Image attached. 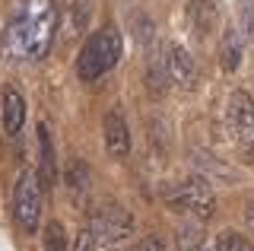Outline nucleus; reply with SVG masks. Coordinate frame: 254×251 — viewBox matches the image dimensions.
<instances>
[{"instance_id": "6ab92c4d", "label": "nucleus", "mask_w": 254, "mask_h": 251, "mask_svg": "<svg viewBox=\"0 0 254 251\" xmlns=\"http://www.w3.org/2000/svg\"><path fill=\"white\" fill-rule=\"evenodd\" d=\"M248 226H251V232H254V203H248Z\"/></svg>"}, {"instance_id": "39448f33", "label": "nucleus", "mask_w": 254, "mask_h": 251, "mask_svg": "<svg viewBox=\"0 0 254 251\" xmlns=\"http://www.w3.org/2000/svg\"><path fill=\"white\" fill-rule=\"evenodd\" d=\"M229 124H232V134L238 140V150L242 156L254 153V99L245 89H235L229 96Z\"/></svg>"}, {"instance_id": "7ed1b4c3", "label": "nucleus", "mask_w": 254, "mask_h": 251, "mask_svg": "<svg viewBox=\"0 0 254 251\" xmlns=\"http://www.w3.org/2000/svg\"><path fill=\"white\" fill-rule=\"evenodd\" d=\"M42 191H45L42 178L32 169H22L19 178H16V188H13V213L26 235H35L38 223H42Z\"/></svg>"}, {"instance_id": "9b49d317", "label": "nucleus", "mask_w": 254, "mask_h": 251, "mask_svg": "<svg viewBox=\"0 0 254 251\" xmlns=\"http://www.w3.org/2000/svg\"><path fill=\"white\" fill-rule=\"evenodd\" d=\"M219 64L226 73H232V70H238V64H242V35L235 32V29H229L226 35H222V45H219Z\"/></svg>"}, {"instance_id": "9d476101", "label": "nucleus", "mask_w": 254, "mask_h": 251, "mask_svg": "<svg viewBox=\"0 0 254 251\" xmlns=\"http://www.w3.org/2000/svg\"><path fill=\"white\" fill-rule=\"evenodd\" d=\"M0 118H3V130L6 134H19L26 124V96L16 86L3 89V105H0Z\"/></svg>"}, {"instance_id": "20e7f679", "label": "nucleus", "mask_w": 254, "mask_h": 251, "mask_svg": "<svg viewBox=\"0 0 254 251\" xmlns=\"http://www.w3.org/2000/svg\"><path fill=\"white\" fill-rule=\"evenodd\" d=\"M165 200L175 203L181 210H190L194 216H210L213 207H216V197H213V188L206 178H190V182L178 185V188H169L165 191Z\"/></svg>"}, {"instance_id": "f03ea898", "label": "nucleus", "mask_w": 254, "mask_h": 251, "mask_svg": "<svg viewBox=\"0 0 254 251\" xmlns=\"http://www.w3.org/2000/svg\"><path fill=\"white\" fill-rule=\"evenodd\" d=\"M22 26H26L29 58L42 61L51 51L54 29H58V3L54 0H26L22 3Z\"/></svg>"}, {"instance_id": "f3484780", "label": "nucleus", "mask_w": 254, "mask_h": 251, "mask_svg": "<svg viewBox=\"0 0 254 251\" xmlns=\"http://www.w3.org/2000/svg\"><path fill=\"white\" fill-rule=\"evenodd\" d=\"M130 251H165V245H162V239H156V235H146V239H140Z\"/></svg>"}, {"instance_id": "aec40b11", "label": "nucleus", "mask_w": 254, "mask_h": 251, "mask_svg": "<svg viewBox=\"0 0 254 251\" xmlns=\"http://www.w3.org/2000/svg\"><path fill=\"white\" fill-rule=\"evenodd\" d=\"M200 251H206V248H200Z\"/></svg>"}, {"instance_id": "f8f14e48", "label": "nucleus", "mask_w": 254, "mask_h": 251, "mask_svg": "<svg viewBox=\"0 0 254 251\" xmlns=\"http://www.w3.org/2000/svg\"><path fill=\"white\" fill-rule=\"evenodd\" d=\"M42 242H45V251H67V232H64V226L58 223V219L45 223Z\"/></svg>"}, {"instance_id": "4468645a", "label": "nucleus", "mask_w": 254, "mask_h": 251, "mask_svg": "<svg viewBox=\"0 0 254 251\" xmlns=\"http://www.w3.org/2000/svg\"><path fill=\"white\" fill-rule=\"evenodd\" d=\"M219 251H254V245L238 232H222L219 235Z\"/></svg>"}, {"instance_id": "f257e3e1", "label": "nucleus", "mask_w": 254, "mask_h": 251, "mask_svg": "<svg viewBox=\"0 0 254 251\" xmlns=\"http://www.w3.org/2000/svg\"><path fill=\"white\" fill-rule=\"evenodd\" d=\"M121 32H118V26H105L102 32H95L89 42L83 45V51H79L76 58V76L86 83L99 80L102 73H108L111 67L121 61Z\"/></svg>"}, {"instance_id": "2eb2a0df", "label": "nucleus", "mask_w": 254, "mask_h": 251, "mask_svg": "<svg viewBox=\"0 0 254 251\" xmlns=\"http://www.w3.org/2000/svg\"><path fill=\"white\" fill-rule=\"evenodd\" d=\"M153 35H156L153 22H149L146 16H143V13H137V16H133V38H137V42L143 45V48H146V45L153 42Z\"/></svg>"}, {"instance_id": "a211bd4d", "label": "nucleus", "mask_w": 254, "mask_h": 251, "mask_svg": "<svg viewBox=\"0 0 254 251\" xmlns=\"http://www.w3.org/2000/svg\"><path fill=\"white\" fill-rule=\"evenodd\" d=\"M95 248H99V245H95V239H92L89 229L76 235V248H73V251H95Z\"/></svg>"}, {"instance_id": "dca6fc26", "label": "nucleus", "mask_w": 254, "mask_h": 251, "mask_svg": "<svg viewBox=\"0 0 254 251\" xmlns=\"http://www.w3.org/2000/svg\"><path fill=\"white\" fill-rule=\"evenodd\" d=\"M242 35L254 38V6H251V0H242Z\"/></svg>"}, {"instance_id": "0eeeda50", "label": "nucleus", "mask_w": 254, "mask_h": 251, "mask_svg": "<svg viewBox=\"0 0 254 251\" xmlns=\"http://www.w3.org/2000/svg\"><path fill=\"white\" fill-rule=\"evenodd\" d=\"M165 73H169V80L178 89H194L197 86V64L181 45H169V51H165Z\"/></svg>"}, {"instance_id": "423d86ee", "label": "nucleus", "mask_w": 254, "mask_h": 251, "mask_svg": "<svg viewBox=\"0 0 254 251\" xmlns=\"http://www.w3.org/2000/svg\"><path fill=\"white\" fill-rule=\"evenodd\" d=\"M130 229H133V216L127 213V210H121V207L99 210V213L92 216V226H89L95 245H115V242L127 239Z\"/></svg>"}, {"instance_id": "6e6552de", "label": "nucleus", "mask_w": 254, "mask_h": 251, "mask_svg": "<svg viewBox=\"0 0 254 251\" xmlns=\"http://www.w3.org/2000/svg\"><path fill=\"white\" fill-rule=\"evenodd\" d=\"M105 146L115 159H124L130 153V127H127V118L118 108H111L105 115Z\"/></svg>"}, {"instance_id": "1a4fd4ad", "label": "nucleus", "mask_w": 254, "mask_h": 251, "mask_svg": "<svg viewBox=\"0 0 254 251\" xmlns=\"http://www.w3.org/2000/svg\"><path fill=\"white\" fill-rule=\"evenodd\" d=\"M38 172H42V188H54L58 182V162H54V140L48 121H38Z\"/></svg>"}, {"instance_id": "ddd939ff", "label": "nucleus", "mask_w": 254, "mask_h": 251, "mask_svg": "<svg viewBox=\"0 0 254 251\" xmlns=\"http://www.w3.org/2000/svg\"><path fill=\"white\" fill-rule=\"evenodd\" d=\"M64 182L73 188V191H86V188H89V172H86V166L79 159H73L67 166V172H64Z\"/></svg>"}]
</instances>
